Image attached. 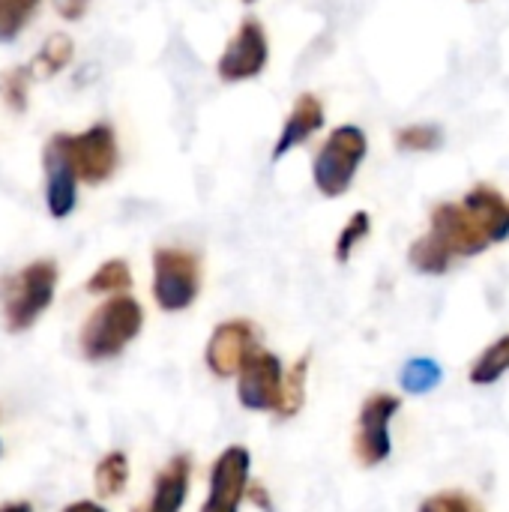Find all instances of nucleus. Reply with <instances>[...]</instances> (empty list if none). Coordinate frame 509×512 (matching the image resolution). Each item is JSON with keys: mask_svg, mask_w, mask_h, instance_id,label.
Masks as SVG:
<instances>
[{"mask_svg": "<svg viewBox=\"0 0 509 512\" xmlns=\"http://www.w3.org/2000/svg\"><path fill=\"white\" fill-rule=\"evenodd\" d=\"M141 327H144V309L135 297H129V294L108 297L102 306H96L90 312V318L84 321V327L78 333L81 354L90 363L114 360L117 354L126 351L129 342L138 339Z\"/></svg>", "mask_w": 509, "mask_h": 512, "instance_id": "f257e3e1", "label": "nucleus"}, {"mask_svg": "<svg viewBox=\"0 0 509 512\" xmlns=\"http://www.w3.org/2000/svg\"><path fill=\"white\" fill-rule=\"evenodd\" d=\"M369 156V135L357 123L336 126L312 159V183L324 198H342Z\"/></svg>", "mask_w": 509, "mask_h": 512, "instance_id": "f03ea898", "label": "nucleus"}, {"mask_svg": "<svg viewBox=\"0 0 509 512\" xmlns=\"http://www.w3.org/2000/svg\"><path fill=\"white\" fill-rule=\"evenodd\" d=\"M57 291V264L33 261L24 270L0 279V306L9 333H21L39 321V315L51 306Z\"/></svg>", "mask_w": 509, "mask_h": 512, "instance_id": "7ed1b4c3", "label": "nucleus"}, {"mask_svg": "<svg viewBox=\"0 0 509 512\" xmlns=\"http://www.w3.org/2000/svg\"><path fill=\"white\" fill-rule=\"evenodd\" d=\"M201 294V261L189 249L159 246L153 252V300L162 312H186Z\"/></svg>", "mask_w": 509, "mask_h": 512, "instance_id": "20e7f679", "label": "nucleus"}, {"mask_svg": "<svg viewBox=\"0 0 509 512\" xmlns=\"http://www.w3.org/2000/svg\"><path fill=\"white\" fill-rule=\"evenodd\" d=\"M402 411V399L393 393H372L360 414H357V432H354V456L363 468H378L393 453L390 426L396 414Z\"/></svg>", "mask_w": 509, "mask_h": 512, "instance_id": "39448f33", "label": "nucleus"}, {"mask_svg": "<svg viewBox=\"0 0 509 512\" xmlns=\"http://www.w3.org/2000/svg\"><path fill=\"white\" fill-rule=\"evenodd\" d=\"M267 63H270V36L264 24L255 15H249L237 24L222 57L216 60V75L225 84H240L258 78L267 69Z\"/></svg>", "mask_w": 509, "mask_h": 512, "instance_id": "423d86ee", "label": "nucleus"}, {"mask_svg": "<svg viewBox=\"0 0 509 512\" xmlns=\"http://www.w3.org/2000/svg\"><path fill=\"white\" fill-rule=\"evenodd\" d=\"M60 141L69 153V162L78 180L99 186L111 180V174L117 171L120 150H117V135L108 123H96L78 135H60Z\"/></svg>", "mask_w": 509, "mask_h": 512, "instance_id": "0eeeda50", "label": "nucleus"}, {"mask_svg": "<svg viewBox=\"0 0 509 512\" xmlns=\"http://www.w3.org/2000/svg\"><path fill=\"white\" fill-rule=\"evenodd\" d=\"M252 483V453L240 444L225 447L207 477V498L201 512H240V501L246 498Z\"/></svg>", "mask_w": 509, "mask_h": 512, "instance_id": "6e6552de", "label": "nucleus"}, {"mask_svg": "<svg viewBox=\"0 0 509 512\" xmlns=\"http://www.w3.org/2000/svg\"><path fill=\"white\" fill-rule=\"evenodd\" d=\"M258 351L261 348H258L255 324L246 318H231V321H222L219 327H213L207 348H204V363L216 378L228 381V378H237L243 372V366Z\"/></svg>", "mask_w": 509, "mask_h": 512, "instance_id": "1a4fd4ad", "label": "nucleus"}, {"mask_svg": "<svg viewBox=\"0 0 509 512\" xmlns=\"http://www.w3.org/2000/svg\"><path fill=\"white\" fill-rule=\"evenodd\" d=\"M429 231L456 255V258H477L483 255L492 240L474 213L462 201H441L429 213Z\"/></svg>", "mask_w": 509, "mask_h": 512, "instance_id": "9d476101", "label": "nucleus"}, {"mask_svg": "<svg viewBox=\"0 0 509 512\" xmlns=\"http://www.w3.org/2000/svg\"><path fill=\"white\" fill-rule=\"evenodd\" d=\"M282 381H285L282 360L270 351H258L237 375V402L252 414H267V411L276 414L282 399Z\"/></svg>", "mask_w": 509, "mask_h": 512, "instance_id": "9b49d317", "label": "nucleus"}, {"mask_svg": "<svg viewBox=\"0 0 509 512\" xmlns=\"http://www.w3.org/2000/svg\"><path fill=\"white\" fill-rule=\"evenodd\" d=\"M75 186H78V174L69 162L60 135H54L45 147V204L54 219H66L75 210L78 201Z\"/></svg>", "mask_w": 509, "mask_h": 512, "instance_id": "f8f14e48", "label": "nucleus"}, {"mask_svg": "<svg viewBox=\"0 0 509 512\" xmlns=\"http://www.w3.org/2000/svg\"><path fill=\"white\" fill-rule=\"evenodd\" d=\"M324 123H327L324 102L315 93H300L297 102L291 105V111L285 114V123L279 129L276 144H273V159L279 162L291 150L303 147L312 135H318L324 129Z\"/></svg>", "mask_w": 509, "mask_h": 512, "instance_id": "ddd939ff", "label": "nucleus"}, {"mask_svg": "<svg viewBox=\"0 0 509 512\" xmlns=\"http://www.w3.org/2000/svg\"><path fill=\"white\" fill-rule=\"evenodd\" d=\"M189 483H192V459L180 453L156 474L153 495L147 507L138 512H180L189 498Z\"/></svg>", "mask_w": 509, "mask_h": 512, "instance_id": "4468645a", "label": "nucleus"}, {"mask_svg": "<svg viewBox=\"0 0 509 512\" xmlns=\"http://www.w3.org/2000/svg\"><path fill=\"white\" fill-rule=\"evenodd\" d=\"M462 204L474 213V219L483 225V231L489 234L492 246L509 240V201L489 183H477L468 189V195L462 198Z\"/></svg>", "mask_w": 509, "mask_h": 512, "instance_id": "2eb2a0df", "label": "nucleus"}, {"mask_svg": "<svg viewBox=\"0 0 509 512\" xmlns=\"http://www.w3.org/2000/svg\"><path fill=\"white\" fill-rule=\"evenodd\" d=\"M408 261H411V267H414L417 273H423V276H444V273L453 267L456 255H453L432 231H426L423 237H417V240L411 243Z\"/></svg>", "mask_w": 509, "mask_h": 512, "instance_id": "dca6fc26", "label": "nucleus"}, {"mask_svg": "<svg viewBox=\"0 0 509 512\" xmlns=\"http://www.w3.org/2000/svg\"><path fill=\"white\" fill-rule=\"evenodd\" d=\"M309 366H312V357L303 354L291 369H285V381H282V399H279V408H276V417L279 420H291L303 411L306 405V387H309Z\"/></svg>", "mask_w": 509, "mask_h": 512, "instance_id": "f3484780", "label": "nucleus"}, {"mask_svg": "<svg viewBox=\"0 0 509 512\" xmlns=\"http://www.w3.org/2000/svg\"><path fill=\"white\" fill-rule=\"evenodd\" d=\"M509 372V333L495 339L468 369V381L474 387H492Z\"/></svg>", "mask_w": 509, "mask_h": 512, "instance_id": "a211bd4d", "label": "nucleus"}, {"mask_svg": "<svg viewBox=\"0 0 509 512\" xmlns=\"http://www.w3.org/2000/svg\"><path fill=\"white\" fill-rule=\"evenodd\" d=\"M72 54H75L72 39H69L66 33H51L27 69H30V75H33V78H51V75H57L60 69H66V66H69Z\"/></svg>", "mask_w": 509, "mask_h": 512, "instance_id": "6ab92c4d", "label": "nucleus"}, {"mask_svg": "<svg viewBox=\"0 0 509 512\" xmlns=\"http://www.w3.org/2000/svg\"><path fill=\"white\" fill-rule=\"evenodd\" d=\"M444 381V369L438 360L432 357H414L402 366L399 372V387L408 393V396H426L432 393L438 384Z\"/></svg>", "mask_w": 509, "mask_h": 512, "instance_id": "aec40b11", "label": "nucleus"}, {"mask_svg": "<svg viewBox=\"0 0 509 512\" xmlns=\"http://www.w3.org/2000/svg\"><path fill=\"white\" fill-rule=\"evenodd\" d=\"M129 483V459L120 450H111L108 456L99 459L96 471H93V486L99 492V498H117Z\"/></svg>", "mask_w": 509, "mask_h": 512, "instance_id": "412c9836", "label": "nucleus"}, {"mask_svg": "<svg viewBox=\"0 0 509 512\" xmlns=\"http://www.w3.org/2000/svg\"><path fill=\"white\" fill-rule=\"evenodd\" d=\"M393 141L402 153H432L444 144V129L435 123H408L396 129Z\"/></svg>", "mask_w": 509, "mask_h": 512, "instance_id": "4be33fe9", "label": "nucleus"}, {"mask_svg": "<svg viewBox=\"0 0 509 512\" xmlns=\"http://www.w3.org/2000/svg\"><path fill=\"white\" fill-rule=\"evenodd\" d=\"M132 288V270L123 258H111L105 264L96 267V273L87 279V291L90 294H126Z\"/></svg>", "mask_w": 509, "mask_h": 512, "instance_id": "5701e85b", "label": "nucleus"}, {"mask_svg": "<svg viewBox=\"0 0 509 512\" xmlns=\"http://www.w3.org/2000/svg\"><path fill=\"white\" fill-rule=\"evenodd\" d=\"M369 234H372V216H369L366 210L351 213V219L345 222V228H342V231H339V237H336L333 258H336L339 264H348V261H351V255H354V249H357Z\"/></svg>", "mask_w": 509, "mask_h": 512, "instance_id": "b1692460", "label": "nucleus"}, {"mask_svg": "<svg viewBox=\"0 0 509 512\" xmlns=\"http://www.w3.org/2000/svg\"><path fill=\"white\" fill-rule=\"evenodd\" d=\"M39 0H0V42L15 39L30 21Z\"/></svg>", "mask_w": 509, "mask_h": 512, "instance_id": "393cba45", "label": "nucleus"}, {"mask_svg": "<svg viewBox=\"0 0 509 512\" xmlns=\"http://www.w3.org/2000/svg\"><path fill=\"white\" fill-rule=\"evenodd\" d=\"M30 78H33V75H30L27 66L9 69V72L0 75V96H3V102H6L12 111H18V114L27 108V81H30Z\"/></svg>", "mask_w": 509, "mask_h": 512, "instance_id": "a878e982", "label": "nucleus"}, {"mask_svg": "<svg viewBox=\"0 0 509 512\" xmlns=\"http://www.w3.org/2000/svg\"><path fill=\"white\" fill-rule=\"evenodd\" d=\"M417 512H486L471 495L465 492H438L429 495Z\"/></svg>", "mask_w": 509, "mask_h": 512, "instance_id": "bb28decb", "label": "nucleus"}, {"mask_svg": "<svg viewBox=\"0 0 509 512\" xmlns=\"http://www.w3.org/2000/svg\"><path fill=\"white\" fill-rule=\"evenodd\" d=\"M93 0H54V9L57 15H63L66 21H81L87 15Z\"/></svg>", "mask_w": 509, "mask_h": 512, "instance_id": "cd10ccee", "label": "nucleus"}, {"mask_svg": "<svg viewBox=\"0 0 509 512\" xmlns=\"http://www.w3.org/2000/svg\"><path fill=\"white\" fill-rule=\"evenodd\" d=\"M246 498L258 507V510L270 512L273 510V501H270V492L261 486V483H249V492H246Z\"/></svg>", "mask_w": 509, "mask_h": 512, "instance_id": "c85d7f7f", "label": "nucleus"}, {"mask_svg": "<svg viewBox=\"0 0 509 512\" xmlns=\"http://www.w3.org/2000/svg\"><path fill=\"white\" fill-rule=\"evenodd\" d=\"M63 512H108L102 504H96V501H75V504H69V507H63Z\"/></svg>", "mask_w": 509, "mask_h": 512, "instance_id": "c756f323", "label": "nucleus"}, {"mask_svg": "<svg viewBox=\"0 0 509 512\" xmlns=\"http://www.w3.org/2000/svg\"><path fill=\"white\" fill-rule=\"evenodd\" d=\"M0 512H33V507L27 501H9V504H0Z\"/></svg>", "mask_w": 509, "mask_h": 512, "instance_id": "7c9ffc66", "label": "nucleus"}, {"mask_svg": "<svg viewBox=\"0 0 509 512\" xmlns=\"http://www.w3.org/2000/svg\"><path fill=\"white\" fill-rule=\"evenodd\" d=\"M240 3H249V6H252V3H258V0H240Z\"/></svg>", "mask_w": 509, "mask_h": 512, "instance_id": "2f4dec72", "label": "nucleus"}]
</instances>
